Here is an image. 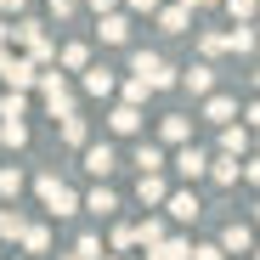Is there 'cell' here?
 <instances>
[{"instance_id": "5", "label": "cell", "mask_w": 260, "mask_h": 260, "mask_svg": "<svg viewBox=\"0 0 260 260\" xmlns=\"http://www.w3.org/2000/svg\"><path fill=\"white\" fill-rule=\"evenodd\" d=\"M0 79H6L12 91H28V85L40 79V68H34L28 57H12V51H6V68H0Z\"/></svg>"}, {"instance_id": "31", "label": "cell", "mask_w": 260, "mask_h": 260, "mask_svg": "<svg viewBox=\"0 0 260 260\" xmlns=\"http://www.w3.org/2000/svg\"><path fill=\"white\" fill-rule=\"evenodd\" d=\"M23 226H28V221H23L17 209H0V238H23Z\"/></svg>"}, {"instance_id": "10", "label": "cell", "mask_w": 260, "mask_h": 260, "mask_svg": "<svg viewBox=\"0 0 260 260\" xmlns=\"http://www.w3.org/2000/svg\"><path fill=\"white\" fill-rule=\"evenodd\" d=\"M79 153H85V170H91V176H108L113 170V147L108 142H85Z\"/></svg>"}, {"instance_id": "29", "label": "cell", "mask_w": 260, "mask_h": 260, "mask_svg": "<svg viewBox=\"0 0 260 260\" xmlns=\"http://www.w3.org/2000/svg\"><path fill=\"white\" fill-rule=\"evenodd\" d=\"M74 260H102V238H96V232H85V238L74 243Z\"/></svg>"}, {"instance_id": "32", "label": "cell", "mask_w": 260, "mask_h": 260, "mask_svg": "<svg viewBox=\"0 0 260 260\" xmlns=\"http://www.w3.org/2000/svg\"><path fill=\"white\" fill-rule=\"evenodd\" d=\"M23 192V170L12 164V170H0V198H17Z\"/></svg>"}, {"instance_id": "37", "label": "cell", "mask_w": 260, "mask_h": 260, "mask_svg": "<svg viewBox=\"0 0 260 260\" xmlns=\"http://www.w3.org/2000/svg\"><path fill=\"white\" fill-rule=\"evenodd\" d=\"M130 243H136V232H130V226H119V232H113V254H124Z\"/></svg>"}, {"instance_id": "13", "label": "cell", "mask_w": 260, "mask_h": 260, "mask_svg": "<svg viewBox=\"0 0 260 260\" xmlns=\"http://www.w3.org/2000/svg\"><path fill=\"white\" fill-rule=\"evenodd\" d=\"M108 124L119 130V136H136V130H142V108H130V102H119V108L108 113Z\"/></svg>"}, {"instance_id": "33", "label": "cell", "mask_w": 260, "mask_h": 260, "mask_svg": "<svg viewBox=\"0 0 260 260\" xmlns=\"http://www.w3.org/2000/svg\"><path fill=\"white\" fill-rule=\"evenodd\" d=\"M147 96H153V91H147V85H142L136 74H130V79H124V102H130V108H142Z\"/></svg>"}, {"instance_id": "41", "label": "cell", "mask_w": 260, "mask_h": 260, "mask_svg": "<svg viewBox=\"0 0 260 260\" xmlns=\"http://www.w3.org/2000/svg\"><path fill=\"white\" fill-rule=\"evenodd\" d=\"M12 46V23H0V51H6Z\"/></svg>"}, {"instance_id": "42", "label": "cell", "mask_w": 260, "mask_h": 260, "mask_svg": "<svg viewBox=\"0 0 260 260\" xmlns=\"http://www.w3.org/2000/svg\"><path fill=\"white\" fill-rule=\"evenodd\" d=\"M176 6H187V12H192V6H215V0H176Z\"/></svg>"}, {"instance_id": "35", "label": "cell", "mask_w": 260, "mask_h": 260, "mask_svg": "<svg viewBox=\"0 0 260 260\" xmlns=\"http://www.w3.org/2000/svg\"><path fill=\"white\" fill-rule=\"evenodd\" d=\"M226 12H232L238 23H254V0H226Z\"/></svg>"}, {"instance_id": "26", "label": "cell", "mask_w": 260, "mask_h": 260, "mask_svg": "<svg viewBox=\"0 0 260 260\" xmlns=\"http://www.w3.org/2000/svg\"><path fill=\"white\" fill-rule=\"evenodd\" d=\"M28 113V96L23 91H6V96H0V119H23Z\"/></svg>"}, {"instance_id": "9", "label": "cell", "mask_w": 260, "mask_h": 260, "mask_svg": "<svg viewBox=\"0 0 260 260\" xmlns=\"http://www.w3.org/2000/svg\"><path fill=\"white\" fill-rule=\"evenodd\" d=\"M176 170H181V176H187V181H198V176H204V170H209V153L187 142V147L176 153Z\"/></svg>"}, {"instance_id": "34", "label": "cell", "mask_w": 260, "mask_h": 260, "mask_svg": "<svg viewBox=\"0 0 260 260\" xmlns=\"http://www.w3.org/2000/svg\"><path fill=\"white\" fill-rule=\"evenodd\" d=\"M198 51H204V57H221V51H226V34H204Z\"/></svg>"}, {"instance_id": "18", "label": "cell", "mask_w": 260, "mask_h": 260, "mask_svg": "<svg viewBox=\"0 0 260 260\" xmlns=\"http://www.w3.org/2000/svg\"><path fill=\"white\" fill-rule=\"evenodd\" d=\"M215 249H221V254H249V226L232 221V226L221 232V243H215Z\"/></svg>"}, {"instance_id": "25", "label": "cell", "mask_w": 260, "mask_h": 260, "mask_svg": "<svg viewBox=\"0 0 260 260\" xmlns=\"http://www.w3.org/2000/svg\"><path fill=\"white\" fill-rule=\"evenodd\" d=\"M23 249H28V254H46V249H51V232H46V226H23Z\"/></svg>"}, {"instance_id": "16", "label": "cell", "mask_w": 260, "mask_h": 260, "mask_svg": "<svg viewBox=\"0 0 260 260\" xmlns=\"http://www.w3.org/2000/svg\"><path fill=\"white\" fill-rule=\"evenodd\" d=\"M187 254H192V243H187V238H164V243H153V249H147V260H187Z\"/></svg>"}, {"instance_id": "6", "label": "cell", "mask_w": 260, "mask_h": 260, "mask_svg": "<svg viewBox=\"0 0 260 260\" xmlns=\"http://www.w3.org/2000/svg\"><path fill=\"white\" fill-rule=\"evenodd\" d=\"M164 209H170V221H198V192L187 187V192H164Z\"/></svg>"}, {"instance_id": "30", "label": "cell", "mask_w": 260, "mask_h": 260, "mask_svg": "<svg viewBox=\"0 0 260 260\" xmlns=\"http://www.w3.org/2000/svg\"><path fill=\"white\" fill-rule=\"evenodd\" d=\"M62 142H68V147H85V119H79V113L62 119Z\"/></svg>"}, {"instance_id": "11", "label": "cell", "mask_w": 260, "mask_h": 260, "mask_svg": "<svg viewBox=\"0 0 260 260\" xmlns=\"http://www.w3.org/2000/svg\"><path fill=\"white\" fill-rule=\"evenodd\" d=\"M204 119L232 124V119H238V102H232V96H221V91H209V96H204Z\"/></svg>"}, {"instance_id": "3", "label": "cell", "mask_w": 260, "mask_h": 260, "mask_svg": "<svg viewBox=\"0 0 260 260\" xmlns=\"http://www.w3.org/2000/svg\"><path fill=\"white\" fill-rule=\"evenodd\" d=\"M130 74H136L147 91H170V85H176V68H170L158 51H136V57H130Z\"/></svg>"}, {"instance_id": "4", "label": "cell", "mask_w": 260, "mask_h": 260, "mask_svg": "<svg viewBox=\"0 0 260 260\" xmlns=\"http://www.w3.org/2000/svg\"><path fill=\"white\" fill-rule=\"evenodd\" d=\"M34 192H40V204H46V209L57 215V221H62V215H74V209H79L74 187H62V181L51 176V170H46V176H34Z\"/></svg>"}, {"instance_id": "43", "label": "cell", "mask_w": 260, "mask_h": 260, "mask_svg": "<svg viewBox=\"0 0 260 260\" xmlns=\"http://www.w3.org/2000/svg\"><path fill=\"white\" fill-rule=\"evenodd\" d=\"M91 6H96V12H113V0H91Z\"/></svg>"}, {"instance_id": "14", "label": "cell", "mask_w": 260, "mask_h": 260, "mask_svg": "<svg viewBox=\"0 0 260 260\" xmlns=\"http://www.w3.org/2000/svg\"><path fill=\"white\" fill-rule=\"evenodd\" d=\"M57 68H68V74L91 68V46H85V40H74V46H62V51H57Z\"/></svg>"}, {"instance_id": "38", "label": "cell", "mask_w": 260, "mask_h": 260, "mask_svg": "<svg viewBox=\"0 0 260 260\" xmlns=\"http://www.w3.org/2000/svg\"><path fill=\"white\" fill-rule=\"evenodd\" d=\"M79 12V0H51V17H74Z\"/></svg>"}, {"instance_id": "17", "label": "cell", "mask_w": 260, "mask_h": 260, "mask_svg": "<svg viewBox=\"0 0 260 260\" xmlns=\"http://www.w3.org/2000/svg\"><path fill=\"white\" fill-rule=\"evenodd\" d=\"M102 40H108V46H124V40H130V17L124 12H108L102 17Z\"/></svg>"}, {"instance_id": "22", "label": "cell", "mask_w": 260, "mask_h": 260, "mask_svg": "<svg viewBox=\"0 0 260 260\" xmlns=\"http://www.w3.org/2000/svg\"><path fill=\"white\" fill-rule=\"evenodd\" d=\"M130 232H136V243H142V249H153V243H164V238H170V232H164V221H153V215H147L142 226H130Z\"/></svg>"}, {"instance_id": "44", "label": "cell", "mask_w": 260, "mask_h": 260, "mask_svg": "<svg viewBox=\"0 0 260 260\" xmlns=\"http://www.w3.org/2000/svg\"><path fill=\"white\" fill-rule=\"evenodd\" d=\"M102 260H124V254H102Z\"/></svg>"}, {"instance_id": "36", "label": "cell", "mask_w": 260, "mask_h": 260, "mask_svg": "<svg viewBox=\"0 0 260 260\" xmlns=\"http://www.w3.org/2000/svg\"><path fill=\"white\" fill-rule=\"evenodd\" d=\"M187 260H226V254L215 249V243H192V254H187Z\"/></svg>"}, {"instance_id": "28", "label": "cell", "mask_w": 260, "mask_h": 260, "mask_svg": "<svg viewBox=\"0 0 260 260\" xmlns=\"http://www.w3.org/2000/svg\"><path fill=\"white\" fill-rule=\"evenodd\" d=\"M226 51H254V28H249V23H238V28L226 34Z\"/></svg>"}, {"instance_id": "1", "label": "cell", "mask_w": 260, "mask_h": 260, "mask_svg": "<svg viewBox=\"0 0 260 260\" xmlns=\"http://www.w3.org/2000/svg\"><path fill=\"white\" fill-rule=\"evenodd\" d=\"M12 40L28 51V62L34 68H46V62H57V40L46 34V23H34V17H17L12 23Z\"/></svg>"}, {"instance_id": "15", "label": "cell", "mask_w": 260, "mask_h": 260, "mask_svg": "<svg viewBox=\"0 0 260 260\" xmlns=\"http://www.w3.org/2000/svg\"><path fill=\"white\" fill-rule=\"evenodd\" d=\"M158 28H164V34H187V28H192V12H187V6H158Z\"/></svg>"}, {"instance_id": "12", "label": "cell", "mask_w": 260, "mask_h": 260, "mask_svg": "<svg viewBox=\"0 0 260 260\" xmlns=\"http://www.w3.org/2000/svg\"><path fill=\"white\" fill-rule=\"evenodd\" d=\"M158 136L176 142V147H187V142H192V119H187V113H170V119L158 124Z\"/></svg>"}, {"instance_id": "23", "label": "cell", "mask_w": 260, "mask_h": 260, "mask_svg": "<svg viewBox=\"0 0 260 260\" xmlns=\"http://www.w3.org/2000/svg\"><path fill=\"white\" fill-rule=\"evenodd\" d=\"M209 176L221 181V187H232V181H238V158H226V153H221V158H209Z\"/></svg>"}, {"instance_id": "8", "label": "cell", "mask_w": 260, "mask_h": 260, "mask_svg": "<svg viewBox=\"0 0 260 260\" xmlns=\"http://www.w3.org/2000/svg\"><path fill=\"white\" fill-rule=\"evenodd\" d=\"M176 79L187 85L192 96H209V91H215V68H209V62H192V68H187V74H176Z\"/></svg>"}, {"instance_id": "45", "label": "cell", "mask_w": 260, "mask_h": 260, "mask_svg": "<svg viewBox=\"0 0 260 260\" xmlns=\"http://www.w3.org/2000/svg\"><path fill=\"white\" fill-rule=\"evenodd\" d=\"M62 260H74V254H62Z\"/></svg>"}, {"instance_id": "7", "label": "cell", "mask_w": 260, "mask_h": 260, "mask_svg": "<svg viewBox=\"0 0 260 260\" xmlns=\"http://www.w3.org/2000/svg\"><path fill=\"white\" fill-rule=\"evenodd\" d=\"M79 74H85V79H79V91H85V96H96V102H102V96H113V85H119L108 68H79Z\"/></svg>"}, {"instance_id": "24", "label": "cell", "mask_w": 260, "mask_h": 260, "mask_svg": "<svg viewBox=\"0 0 260 260\" xmlns=\"http://www.w3.org/2000/svg\"><path fill=\"white\" fill-rule=\"evenodd\" d=\"M0 142H6V147H23V142H28V124H23V119H0Z\"/></svg>"}, {"instance_id": "2", "label": "cell", "mask_w": 260, "mask_h": 260, "mask_svg": "<svg viewBox=\"0 0 260 260\" xmlns=\"http://www.w3.org/2000/svg\"><path fill=\"white\" fill-rule=\"evenodd\" d=\"M34 85H40V96H46V113H51V119H68V113H79V102H74V85L62 79V68L40 74Z\"/></svg>"}, {"instance_id": "19", "label": "cell", "mask_w": 260, "mask_h": 260, "mask_svg": "<svg viewBox=\"0 0 260 260\" xmlns=\"http://www.w3.org/2000/svg\"><path fill=\"white\" fill-rule=\"evenodd\" d=\"M164 192H170V187H164V176H142V181H136V198H142L147 209H153V204H164Z\"/></svg>"}, {"instance_id": "39", "label": "cell", "mask_w": 260, "mask_h": 260, "mask_svg": "<svg viewBox=\"0 0 260 260\" xmlns=\"http://www.w3.org/2000/svg\"><path fill=\"white\" fill-rule=\"evenodd\" d=\"M164 0H130V12H158Z\"/></svg>"}, {"instance_id": "20", "label": "cell", "mask_w": 260, "mask_h": 260, "mask_svg": "<svg viewBox=\"0 0 260 260\" xmlns=\"http://www.w3.org/2000/svg\"><path fill=\"white\" fill-rule=\"evenodd\" d=\"M221 153H226V158H238V153H249V130H238V124H226V130H221Z\"/></svg>"}, {"instance_id": "27", "label": "cell", "mask_w": 260, "mask_h": 260, "mask_svg": "<svg viewBox=\"0 0 260 260\" xmlns=\"http://www.w3.org/2000/svg\"><path fill=\"white\" fill-rule=\"evenodd\" d=\"M85 209H91V215H113V209H119V198H113L108 187H96L91 198H85Z\"/></svg>"}, {"instance_id": "21", "label": "cell", "mask_w": 260, "mask_h": 260, "mask_svg": "<svg viewBox=\"0 0 260 260\" xmlns=\"http://www.w3.org/2000/svg\"><path fill=\"white\" fill-rule=\"evenodd\" d=\"M136 164H142V176H158V170H164V147L142 142V147H136Z\"/></svg>"}, {"instance_id": "40", "label": "cell", "mask_w": 260, "mask_h": 260, "mask_svg": "<svg viewBox=\"0 0 260 260\" xmlns=\"http://www.w3.org/2000/svg\"><path fill=\"white\" fill-rule=\"evenodd\" d=\"M23 6H28V0H0V12H6V17H17Z\"/></svg>"}]
</instances>
